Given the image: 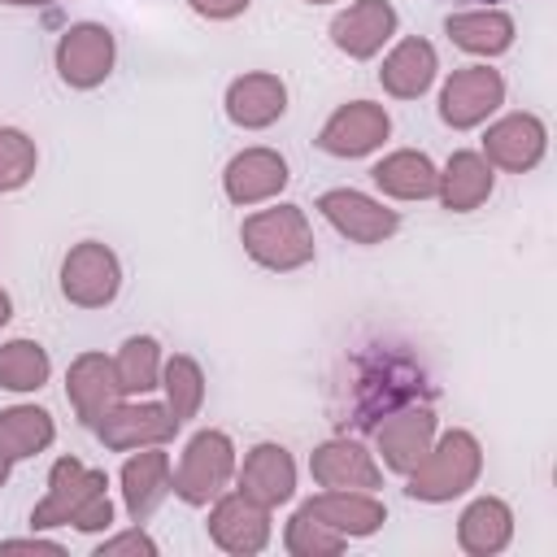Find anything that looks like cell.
<instances>
[{
  "mask_svg": "<svg viewBox=\"0 0 557 557\" xmlns=\"http://www.w3.org/2000/svg\"><path fill=\"white\" fill-rule=\"evenodd\" d=\"M35 165H39L35 139L17 126H0V191H22L35 178Z\"/></svg>",
  "mask_w": 557,
  "mask_h": 557,
  "instance_id": "32",
  "label": "cell"
},
{
  "mask_svg": "<svg viewBox=\"0 0 557 557\" xmlns=\"http://www.w3.org/2000/svg\"><path fill=\"white\" fill-rule=\"evenodd\" d=\"M370 178H374V187H379L383 196H392V200H426V196H435L440 170H435V161H431L426 152H418V148H396V152H387V157L370 170Z\"/></svg>",
  "mask_w": 557,
  "mask_h": 557,
  "instance_id": "26",
  "label": "cell"
},
{
  "mask_svg": "<svg viewBox=\"0 0 557 557\" xmlns=\"http://www.w3.org/2000/svg\"><path fill=\"white\" fill-rule=\"evenodd\" d=\"M513 17L505 9H466V13H448L444 17V35L474 57H500L513 48Z\"/></svg>",
  "mask_w": 557,
  "mask_h": 557,
  "instance_id": "25",
  "label": "cell"
},
{
  "mask_svg": "<svg viewBox=\"0 0 557 557\" xmlns=\"http://www.w3.org/2000/svg\"><path fill=\"white\" fill-rule=\"evenodd\" d=\"M30 527H74V531H109L113 527V500L109 479L96 466H83L78 457H57L48 470V496L30 509Z\"/></svg>",
  "mask_w": 557,
  "mask_h": 557,
  "instance_id": "1",
  "label": "cell"
},
{
  "mask_svg": "<svg viewBox=\"0 0 557 557\" xmlns=\"http://www.w3.org/2000/svg\"><path fill=\"white\" fill-rule=\"evenodd\" d=\"M209 540L222 553L252 557V553H261L270 544V509L257 505L244 492H222L213 500V509H209Z\"/></svg>",
  "mask_w": 557,
  "mask_h": 557,
  "instance_id": "11",
  "label": "cell"
},
{
  "mask_svg": "<svg viewBox=\"0 0 557 557\" xmlns=\"http://www.w3.org/2000/svg\"><path fill=\"white\" fill-rule=\"evenodd\" d=\"M122 287V261L109 244L100 239H83L65 252L61 261V296L78 309H104L113 305Z\"/></svg>",
  "mask_w": 557,
  "mask_h": 557,
  "instance_id": "5",
  "label": "cell"
},
{
  "mask_svg": "<svg viewBox=\"0 0 557 557\" xmlns=\"http://www.w3.org/2000/svg\"><path fill=\"white\" fill-rule=\"evenodd\" d=\"M52 374V357L35 339H9L0 344V387L4 392H39Z\"/></svg>",
  "mask_w": 557,
  "mask_h": 557,
  "instance_id": "30",
  "label": "cell"
},
{
  "mask_svg": "<svg viewBox=\"0 0 557 557\" xmlns=\"http://www.w3.org/2000/svg\"><path fill=\"white\" fill-rule=\"evenodd\" d=\"M309 474L331 492H374L383 483L379 461L357 440H326L309 453Z\"/></svg>",
  "mask_w": 557,
  "mask_h": 557,
  "instance_id": "17",
  "label": "cell"
},
{
  "mask_svg": "<svg viewBox=\"0 0 557 557\" xmlns=\"http://www.w3.org/2000/svg\"><path fill=\"white\" fill-rule=\"evenodd\" d=\"M9 9H39V4H57V0H0Z\"/></svg>",
  "mask_w": 557,
  "mask_h": 557,
  "instance_id": "37",
  "label": "cell"
},
{
  "mask_svg": "<svg viewBox=\"0 0 557 557\" xmlns=\"http://www.w3.org/2000/svg\"><path fill=\"white\" fill-rule=\"evenodd\" d=\"M96 557H157V544H152V540L139 531V522H135L131 531L104 540V544L96 548Z\"/></svg>",
  "mask_w": 557,
  "mask_h": 557,
  "instance_id": "33",
  "label": "cell"
},
{
  "mask_svg": "<svg viewBox=\"0 0 557 557\" xmlns=\"http://www.w3.org/2000/svg\"><path fill=\"white\" fill-rule=\"evenodd\" d=\"M65 396L74 405V418L83 426H96L122 400L113 357H104V352H78L70 361V370H65Z\"/></svg>",
  "mask_w": 557,
  "mask_h": 557,
  "instance_id": "15",
  "label": "cell"
},
{
  "mask_svg": "<svg viewBox=\"0 0 557 557\" xmlns=\"http://www.w3.org/2000/svg\"><path fill=\"white\" fill-rule=\"evenodd\" d=\"M96 435H100V444L104 448H113V453H135V448H152V444H165V440H174L178 435V418L165 409V405H157V400H117L96 426H91Z\"/></svg>",
  "mask_w": 557,
  "mask_h": 557,
  "instance_id": "8",
  "label": "cell"
},
{
  "mask_svg": "<svg viewBox=\"0 0 557 557\" xmlns=\"http://www.w3.org/2000/svg\"><path fill=\"white\" fill-rule=\"evenodd\" d=\"M483 9H492V0H483Z\"/></svg>",
  "mask_w": 557,
  "mask_h": 557,
  "instance_id": "40",
  "label": "cell"
},
{
  "mask_svg": "<svg viewBox=\"0 0 557 557\" xmlns=\"http://www.w3.org/2000/svg\"><path fill=\"white\" fill-rule=\"evenodd\" d=\"M300 509L313 513L318 522H326L331 531H339L344 540L374 535L387 522V509H383V500H374V492H331V487H322Z\"/></svg>",
  "mask_w": 557,
  "mask_h": 557,
  "instance_id": "22",
  "label": "cell"
},
{
  "mask_svg": "<svg viewBox=\"0 0 557 557\" xmlns=\"http://www.w3.org/2000/svg\"><path fill=\"white\" fill-rule=\"evenodd\" d=\"M283 544H287V553H292V557H339L348 540H344L339 531H331L326 522H318L313 513L296 509V513L287 518Z\"/></svg>",
  "mask_w": 557,
  "mask_h": 557,
  "instance_id": "31",
  "label": "cell"
},
{
  "mask_svg": "<svg viewBox=\"0 0 557 557\" xmlns=\"http://www.w3.org/2000/svg\"><path fill=\"white\" fill-rule=\"evenodd\" d=\"M161 387H165V409L178 418V426L200 413V405H205V370H200L196 357L174 352L170 361H161Z\"/></svg>",
  "mask_w": 557,
  "mask_h": 557,
  "instance_id": "29",
  "label": "cell"
},
{
  "mask_svg": "<svg viewBox=\"0 0 557 557\" xmlns=\"http://www.w3.org/2000/svg\"><path fill=\"white\" fill-rule=\"evenodd\" d=\"M57 74L65 87L74 91H91L100 87L109 74H113V61H117V44H113V30L100 26V22H74L61 39H57Z\"/></svg>",
  "mask_w": 557,
  "mask_h": 557,
  "instance_id": "6",
  "label": "cell"
},
{
  "mask_svg": "<svg viewBox=\"0 0 557 557\" xmlns=\"http://www.w3.org/2000/svg\"><path fill=\"white\" fill-rule=\"evenodd\" d=\"M239 239H244V252L261 270L287 274L313 261V226L300 205H274V209L248 213L239 226Z\"/></svg>",
  "mask_w": 557,
  "mask_h": 557,
  "instance_id": "3",
  "label": "cell"
},
{
  "mask_svg": "<svg viewBox=\"0 0 557 557\" xmlns=\"http://www.w3.org/2000/svg\"><path fill=\"white\" fill-rule=\"evenodd\" d=\"M305 4H331V0H305Z\"/></svg>",
  "mask_w": 557,
  "mask_h": 557,
  "instance_id": "39",
  "label": "cell"
},
{
  "mask_svg": "<svg viewBox=\"0 0 557 557\" xmlns=\"http://www.w3.org/2000/svg\"><path fill=\"white\" fill-rule=\"evenodd\" d=\"M287 113V83L270 70H252L239 74L226 87V117L239 131H265Z\"/></svg>",
  "mask_w": 557,
  "mask_h": 557,
  "instance_id": "19",
  "label": "cell"
},
{
  "mask_svg": "<svg viewBox=\"0 0 557 557\" xmlns=\"http://www.w3.org/2000/svg\"><path fill=\"white\" fill-rule=\"evenodd\" d=\"M492 187H496V174H492L487 157L461 148V152H453L448 165L440 170L435 196H440V205H444L448 213H470V209H479V205L492 196Z\"/></svg>",
  "mask_w": 557,
  "mask_h": 557,
  "instance_id": "24",
  "label": "cell"
},
{
  "mask_svg": "<svg viewBox=\"0 0 557 557\" xmlns=\"http://www.w3.org/2000/svg\"><path fill=\"white\" fill-rule=\"evenodd\" d=\"M113 370H117L122 396H148L152 387H161V344L152 335H131L117 348Z\"/></svg>",
  "mask_w": 557,
  "mask_h": 557,
  "instance_id": "28",
  "label": "cell"
},
{
  "mask_svg": "<svg viewBox=\"0 0 557 557\" xmlns=\"http://www.w3.org/2000/svg\"><path fill=\"white\" fill-rule=\"evenodd\" d=\"M387 135H392V117H387L383 104H374V100H348V104H339V109L322 122L318 148H322L326 157L352 161V157L374 152Z\"/></svg>",
  "mask_w": 557,
  "mask_h": 557,
  "instance_id": "9",
  "label": "cell"
},
{
  "mask_svg": "<svg viewBox=\"0 0 557 557\" xmlns=\"http://www.w3.org/2000/svg\"><path fill=\"white\" fill-rule=\"evenodd\" d=\"M52 440H57V422H52L48 409H39V405H9V409H0V448L13 461H26V457L44 453Z\"/></svg>",
  "mask_w": 557,
  "mask_h": 557,
  "instance_id": "27",
  "label": "cell"
},
{
  "mask_svg": "<svg viewBox=\"0 0 557 557\" xmlns=\"http://www.w3.org/2000/svg\"><path fill=\"white\" fill-rule=\"evenodd\" d=\"M318 213L352 244H383L387 235H396L400 213L387 209L383 200L357 191V187H331L318 196Z\"/></svg>",
  "mask_w": 557,
  "mask_h": 557,
  "instance_id": "10",
  "label": "cell"
},
{
  "mask_svg": "<svg viewBox=\"0 0 557 557\" xmlns=\"http://www.w3.org/2000/svg\"><path fill=\"white\" fill-rule=\"evenodd\" d=\"M435 74H440L435 44H431V39H418V35L400 39V44L383 57V65H379V83H383V91L396 96V100H418V96H426L431 83H435Z\"/></svg>",
  "mask_w": 557,
  "mask_h": 557,
  "instance_id": "21",
  "label": "cell"
},
{
  "mask_svg": "<svg viewBox=\"0 0 557 557\" xmlns=\"http://www.w3.org/2000/svg\"><path fill=\"white\" fill-rule=\"evenodd\" d=\"M235 479V444L226 431L218 426H205L187 440L183 457H178V470H174V483L170 492L183 500V505H213L226 483Z\"/></svg>",
  "mask_w": 557,
  "mask_h": 557,
  "instance_id": "4",
  "label": "cell"
},
{
  "mask_svg": "<svg viewBox=\"0 0 557 557\" xmlns=\"http://www.w3.org/2000/svg\"><path fill=\"white\" fill-rule=\"evenodd\" d=\"M174 470H170V453H161V444L152 448H135L122 461V505L131 513V522H148L161 500L170 496Z\"/></svg>",
  "mask_w": 557,
  "mask_h": 557,
  "instance_id": "18",
  "label": "cell"
},
{
  "mask_svg": "<svg viewBox=\"0 0 557 557\" xmlns=\"http://www.w3.org/2000/svg\"><path fill=\"white\" fill-rule=\"evenodd\" d=\"M0 553H48V557H61V544H52V540H4L0 544Z\"/></svg>",
  "mask_w": 557,
  "mask_h": 557,
  "instance_id": "35",
  "label": "cell"
},
{
  "mask_svg": "<svg viewBox=\"0 0 557 557\" xmlns=\"http://www.w3.org/2000/svg\"><path fill=\"white\" fill-rule=\"evenodd\" d=\"M483 474V448L470 431H444L440 440H431L426 457L409 470V496L426 500V505H444L453 496H466Z\"/></svg>",
  "mask_w": 557,
  "mask_h": 557,
  "instance_id": "2",
  "label": "cell"
},
{
  "mask_svg": "<svg viewBox=\"0 0 557 557\" xmlns=\"http://www.w3.org/2000/svg\"><path fill=\"white\" fill-rule=\"evenodd\" d=\"M548 148V126L535 113H505L500 122L487 126L483 135V157L487 165H500L509 174H527L544 161Z\"/></svg>",
  "mask_w": 557,
  "mask_h": 557,
  "instance_id": "13",
  "label": "cell"
},
{
  "mask_svg": "<svg viewBox=\"0 0 557 557\" xmlns=\"http://www.w3.org/2000/svg\"><path fill=\"white\" fill-rule=\"evenodd\" d=\"M400 17L387 0H352L348 9H339L331 17V44L352 57V61H370L383 52V44L396 35Z\"/></svg>",
  "mask_w": 557,
  "mask_h": 557,
  "instance_id": "12",
  "label": "cell"
},
{
  "mask_svg": "<svg viewBox=\"0 0 557 557\" xmlns=\"http://www.w3.org/2000/svg\"><path fill=\"white\" fill-rule=\"evenodd\" d=\"M513 540V509L500 496H479L457 518V544L470 557H496Z\"/></svg>",
  "mask_w": 557,
  "mask_h": 557,
  "instance_id": "23",
  "label": "cell"
},
{
  "mask_svg": "<svg viewBox=\"0 0 557 557\" xmlns=\"http://www.w3.org/2000/svg\"><path fill=\"white\" fill-rule=\"evenodd\" d=\"M287 161L274 152V148H244L226 161L222 170V191L231 205H261V200H274L283 187H287Z\"/></svg>",
  "mask_w": 557,
  "mask_h": 557,
  "instance_id": "14",
  "label": "cell"
},
{
  "mask_svg": "<svg viewBox=\"0 0 557 557\" xmlns=\"http://www.w3.org/2000/svg\"><path fill=\"white\" fill-rule=\"evenodd\" d=\"M235 479H239V492L252 496L265 509H278V505H287L296 496V461L274 440L252 444L244 453V466H235Z\"/></svg>",
  "mask_w": 557,
  "mask_h": 557,
  "instance_id": "16",
  "label": "cell"
},
{
  "mask_svg": "<svg viewBox=\"0 0 557 557\" xmlns=\"http://www.w3.org/2000/svg\"><path fill=\"white\" fill-rule=\"evenodd\" d=\"M9 470H13V457H9V453H4V448H0V487H4V483H9Z\"/></svg>",
  "mask_w": 557,
  "mask_h": 557,
  "instance_id": "38",
  "label": "cell"
},
{
  "mask_svg": "<svg viewBox=\"0 0 557 557\" xmlns=\"http://www.w3.org/2000/svg\"><path fill=\"white\" fill-rule=\"evenodd\" d=\"M435 440V413L426 405H409V409H396L379 431H374V444H379V457L392 474H409L426 448Z\"/></svg>",
  "mask_w": 557,
  "mask_h": 557,
  "instance_id": "20",
  "label": "cell"
},
{
  "mask_svg": "<svg viewBox=\"0 0 557 557\" xmlns=\"http://www.w3.org/2000/svg\"><path fill=\"white\" fill-rule=\"evenodd\" d=\"M500 104H505V78H500V70L461 65V70H453L444 78L440 122L453 126V131H470V126H483Z\"/></svg>",
  "mask_w": 557,
  "mask_h": 557,
  "instance_id": "7",
  "label": "cell"
},
{
  "mask_svg": "<svg viewBox=\"0 0 557 557\" xmlns=\"http://www.w3.org/2000/svg\"><path fill=\"white\" fill-rule=\"evenodd\" d=\"M9 318H13V300H9V292L0 287V326H4Z\"/></svg>",
  "mask_w": 557,
  "mask_h": 557,
  "instance_id": "36",
  "label": "cell"
},
{
  "mask_svg": "<svg viewBox=\"0 0 557 557\" xmlns=\"http://www.w3.org/2000/svg\"><path fill=\"white\" fill-rule=\"evenodd\" d=\"M200 17H209V22H231V17H239V13H248V4L252 0H187Z\"/></svg>",
  "mask_w": 557,
  "mask_h": 557,
  "instance_id": "34",
  "label": "cell"
}]
</instances>
